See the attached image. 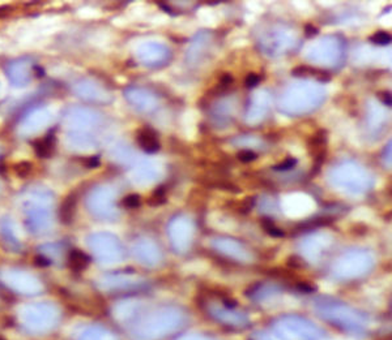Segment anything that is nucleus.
Returning a JSON list of instances; mask_svg holds the SVG:
<instances>
[{"label":"nucleus","instance_id":"nucleus-19","mask_svg":"<svg viewBox=\"0 0 392 340\" xmlns=\"http://www.w3.org/2000/svg\"><path fill=\"white\" fill-rule=\"evenodd\" d=\"M304 263V261L300 258V257H297V255H291L290 258L288 259V264L289 266H291V267H301V264Z\"/></svg>","mask_w":392,"mask_h":340},{"label":"nucleus","instance_id":"nucleus-22","mask_svg":"<svg viewBox=\"0 0 392 340\" xmlns=\"http://www.w3.org/2000/svg\"><path fill=\"white\" fill-rule=\"evenodd\" d=\"M86 166V167H97V166H100V161H98L97 158H88V159H85V163H84Z\"/></svg>","mask_w":392,"mask_h":340},{"label":"nucleus","instance_id":"nucleus-7","mask_svg":"<svg viewBox=\"0 0 392 340\" xmlns=\"http://www.w3.org/2000/svg\"><path fill=\"white\" fill-rule=\"evenodd\" d=\"M262 226H263V228L266 230V232L269 233L271 236H273V237H282L284 236V232H282L280 228H277V227L273 224V222L271 221V219H267V218L262 219Z\"/></svg>","mask_w":392,"mask_h":340},{"label":"nucleus","instance_id":"nucleus-20","mask_svg":"<svg viewBox=\"0 0 392 340\" xmlns=\"http://www.w3.org/2000/svg\"><path fill=\"white\" fill-rule=\"evenodd\" d=\"M35 263L41 266V267H46V266H48V264L51 263V261L46 258L44 255H37V257H35Z\"/></svg>","mask_w":392,"mask_h":340},{"label":"nucleus","instance_id":"nucleus-5","mask_svg":"<svg viewBox=\"0 0 392 340\" xmlns=\"http://www.w3.org/2000/svg\"><path fill=\"white\" fill-rule=\"evenodd\" d=\"M89 257L84 252L80 250H72L68 257V264L70 267L75 271H81L88 266Z\"/></svg>","mask_w":392,"mask_h":340},{"label":"nucleus","instance_id":"nucleus-2","mask_svg":"<svg viewBox=\"0 0 392 340\" xmlns=\"http://www.w3.org/2000/svg\"><path fill=\"white\" fill-rule=\"evenodd\" d=\"M7 77L15 86H26L32 77V61L29 59H19L11 61L6 68Z\"/></svg>","mask_w":392,"mask_h":340},{"label":"nucleus","instance_id":"nucleus-1","mask_svg":"<svg viewBox=\"0 0 392 340\" xmlns=\"http://www.w3.org/2000/svg\"><path fill=\"white\" fill-rule=\"evenodd\" d=\"M324 309H328L331 321L336 322L341 327L348 328V330L354 331V332H365L370 326V319L364 313H360L357 310H353L351 308L342 305H331Z\"/></svg>","mask_w":392,"mask_h":340},{"label":"nucleus","instance_id":"nucleus-14","mask_svg":"<svg viewBox=\"0 0 392 340\" xmlns=\"http://www.w3.org/2000/svg\"><path fill=\"white\" fill-rule=\"evenodd\" d=\"M297 164V161L294 159V158H288V159H285L284 162H281L280 164L275 166V170L277 171H289L290 168H293L294 166Z\"/></svg>","mask_w":392,"mask_h":340},{"label":"nucleus","instance_id":"nucleus-10","mask_svg":"<svg viewBox=\"0 0 392 340\" xmlns=\"http://www.w3.org/2000/svg\"><path fill=\"white\" fill-rule=\"evenodd\" d=\"M140 202H141V199L137 194H128L122 199V205L127 209H133L137 208L140 205Z\"/></svg>","mask_w":392,"mask_h":340},{"label":"nucleus","instance_id":"nucleus-3","mask_svg":"<svg viewBox=\"0 0 392 340\" xmlns=\"http://www.w3.org/2000/svg\"><path fill=\"white\" fill-rule=\"evenodd\" d=\"M137 142L148 153H155L160 149V141H158L157 135H156L155 130L149 129V128H144L140 129L137 133Z\"/></svg>","mask_w":392,"mask_h":340},{"label":"nucleus","instance_id":"nucleus-12","mask_svg":"<svg viewBox=\"0 0 392 340\" xmlns=\"http://www.w3.org/2000/svg\"><path fill=\"white\" fill-rule=\"evenodd\" d=\"M237 158L240 162H243V163H249V162L255 161L256 154L251 150H240L237 154Z\"/></svg>","mask_w":392,"mask_h":340},{"label":"nucleus","instance_id":"nucleus-24","mask_svg":"<svg viewBox=\"0 0 392 340\" xmlns=\"http://www.w3.org/2000/svg\"><path fill=\"white\" fill-rule=\"evenodd\" d=\"M0 340H6V339H3V337H0Z\"/></svg>","mask_w":392,"mask_h":340},{"label":"nucleus","instance_id":"nucleus-17","mask_svg":"<svg viewBox=\"0 0 392 340\" xmlns=\"http://www.w3.org/2000/svg\"><path fill=\"white\" fill-rule=\"evenodd\" d=\"M378 98H379V101L386 104V106H392V94L389 92L378 93Z\"/></svg>","mask_w":392,"mask_h":340},{"label":"nucleus","instance_id":"nucleus-15","mask_svg":"<svg viewBox=\"0 0 392 340\" xmlns=\"http://www.w3.org/2000/svg\"><path fill=\"white\" fill-rule=\"evenodd\" d=\"M259 82H260L259 76L255 75V73H250V75L246 77V81H244V84H246L247 88H254V86L258 85Z\"/></svg>","mask_w":392,"mask_h":340},{"label":"nucleus","instance_id":"nucleus-13","mask_svg":"<svg viewBox=\"0 0 392 340\" xmlns=\"http://www.w3.org/2000/svg\"><path fill=\"white\" fill-rule=\"evenodd\" d=\"M165 201H166V197H165V189L164 188L156 189L155 192H153L151 202H152V203H155L156 206H158V205H161L162 202H165Z\"/></svg>","mask_w":392,"mask_h":340},{"label":"nucleus","instance_id":"nucleus-8","mask_svg":"<svg viewBox=\"0 0 392 340\" xmlns=\"http://www.w3.org/2000/svg\"><path fill=\"white\" fill-rule=\"evenodd\" d=\"M370 41L378 46H386L392 42V35L387 32H376L371 35Z\"/></svg>","mask_w":392,"mask_h":340},{"label":"nucleus","instance_id":"nucleus-21","mask_svg":"<svg viewBox=\"0 0 392 340\" xmlns=\"http://www.w3.org/2000/svg\"><path fill=\"white\" fill-rule=\"evenodd\" d=\"M305 34H306L307 37H314V35L318 34V29L314 25H306V28H305Z\"/></svg>","mask_w":392,"mask_h":340},{"label":"nucleus","instance_id":"nucleus-11","mask_svg":"<svg viewBox=\"0 0 392 340\" xmlns=\"http://www.w3.org/2000/svg\"><path fill=\"white\" fill-rule=\"evenodd\" d=\"M15 171H16L17 176H28L30 171H32V163H30V162H20V163H17L16 166H15Z\"/></svg>","mask_w":392,"mask_h":340},{"label":"nucleus","instance_id":"nucleus-9","mask_svg":"<svg viewBox=\"0 0 392 340\" xmlns=\"http://www.w3.org/2000/svg\"><path fill=\"white\" fill-rule=\"evenodd\" d=\"M291 73H293V76H298V77H307V76H316L318 75V71L310 68V66L301 65L296 66Z\"/></svg>","mask_w":392,"mask_h":340},{"label":"nucleus","instance_id":"nucleus-18","mask_svg":"<svg viewBox=\"0 0 392 340\" xmlns=\"http://www.w3.org/2000/svg\"><path fill=\"white\" fill-rule=\"evenodd\" d=\"M233 82H234V79H233L230 75L221 76V79H220V88L228 89Z\"/></svg>","mask_w":392,"mask_h":340},{"label":"nucleus","instance_id":"nucleus-6","mask_svg":"<svg viewBox=\"0 0 392 340\" xmlns=\"http://www.w3.org/2000/svg\"><path fill=\"white\" fill-rule=\"evenodd\" d=\"M35 151H37V154L42 158H47L50 157L51 153L54 151V146H55V140L53 135H47L46 139L41 140L35 144Z\"/></svg>","mask_w":392,"mask_h":340},{"label":"nucleus","instance_id":"nucleus-4","mask_svg":"<svg viewBox=\"0 0 392 340\" xmlns=\"http://www.w3.org/2000/svg\"><path fill=\"white\" fill-rule=\"evenodd\" d=\"M76 210V195L70 194L60 205L59 209V218L63 224H70L75 215Z\"/></svg>","mask_w":392,"mask_h":340},{"label":"nucleus","instance_id":"nucleus-23","mask_svg":"<svg viewBox=\"0 0 392 340\" xmlns=\"http://www.w3.org/2000/svg\"><path fill=\"white\" fill-rule=\"evenodd\" d=\"M300 290L306 291V292H311V291H314L315 288H313L311 286H307V284H300Z\"/></svg>","mask_w":392,"mask_h":340},{"label":"nucleus","instance_id":"nucleus-16","mask_svg":"<svg viewBox=\"0 0 392 340\" xmlns=\"http://www.w3.org/2000/svg\"><path fill=\"white\" fill-rule=\"evenodd\" d=\"M254 206V198H244L243 201L240 202V205H239V209H240V213H243V214H246V213H249V211L253 209Z\"/></svg>","mask_w":392,"mask_h":340}]
</instances>
